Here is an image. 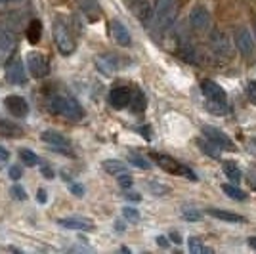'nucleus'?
<instances>
[{
  "instance_id": "nucleus-1",
  "label": "nucleus",
  "mask_w": 256,
  "mask_h": 254,
  "mask_svg": "<svg viewBox=\"0 0 256 254\" xmlns=\"http://www.w3.org/2000/svg\"><path fill=\"white\" fill-rule=\"evenodd\" d=\"M50 107H52L54 113L64 115L67 118H71V120H82L84 118L82 106L76 102L75 98H71V96H54L52 100H50Z\"/></svg>"
},
{
  "instance_id": "nucleus-2",
  "label": "nucleus",
  "mask_w": 256,
  "mask_h": 254,
  "mask_svg": "<svg viewBox=\"0 0 256 254\" xmlns=\"http://www.w3.org/2000/svg\"><path fill=\"white\" fill-rule=\"evenodd\" d=\"M153 20L159 29H168L176 20V0H155Z\"/></svg>"
},
{
  "instance_id": "nucleus-3",
  "label": "nucleus",
  "mask_w": 256,
  "mask_h": 254,
  "mask_svg": "<svg viewBox=\"0 0 256 254\" xmlns=\"http://www.w3.org/2000/svg\"><path fill=\"white\" fill-rule=\"evenodd\" d=\"M52 31H54V40H56V46H58L60 52L64 54V56H71V54L75 52V40H73V36H71V32L65 27L64 22L56 20Z\"/></svg>"
},
{
  "instance_id": "nucleus-4",
  "label": "nucleus",
  "mask_w": 256,
  "mask_h": 254,
  "mask_svg": "<svg viewBox=\"0 0 256 254\" xmlns=\"http://www.w3.org/2000/svg\"><path fill=\"white\" fill-rule=\"evenodd\" d=\"M153 159L159 162V166L166 170V172H170V174H178V176H184V178H188V180L192 182H197V174L193 172L192 168H188L186 164H182L178 160L170 159V157H166V155H153Z\"/></svg>"
},
{
  "instance_id": "nucleus-5",
  "label": "nucleus",
  "mask_w": 256,
  "mask_h": 254,
  "mask_svg": "<svg viewBox=\"0 0 256 254\" xmlns=\"http://www.w3.org/2000/svg\"><path fill=\"white\" fill-rule=\"evenodd\" d=\"M40 140L44 144H48L54 151H60V153H71V142L65 138L64 134L56 132V130H44L40 134Z\"/></svg>"
},
{
  "instance_id": "nucleus-6",
  "label": "nucleus",
  "mask_w": 256,
  "mask_h": 254,
  "mask_svg": "<svg viewBox=\"0 0 256 254\" xmlns=\"http://www.w3.org/2000/svg\"><path fill=\"white\" fill-rule=\"evenodd\" d=\"M234 40H235V46H237V50L243 54L245 58H250L252 52H254V38H252V34L250 31L246 29V27H239L234 34Z\"/></svg>"
},
{
  "instance_id": "nucleus-7",
  "label": "nucleus",
  "mask_w": 256,
  "mask_h": 254,
  "mask_svg": "<svg viewBox=\"0 0 256 254\" xmlns=\"http://www.w3.org/2000/svg\"><path fill=\"white\" fill-rule=\"evenodd\" d=\"M27 67H29L31 76H34V78H44L48 74V62H46L44 54L40 52L27 54Z\"/></svg>"
},
{
  "instance_id": "nucleus-8",
  "label": "nucleus",
  "mask_w": 256,
  "mask_h": 254,
  "mask_svg": "<svg viewBox=\"0 0 256 254\" xmlns=\"http://www.w3.org/2000/svg\"><path fill=\"white\" fill-rule=\"evenodd\" d=\"M6 78L12 84H25L27 82V74L23 71V64L20 58L10 56L8 58V65H6Z\"/></svg>"
},
{
  "instance_id": "nucleus-9",
  "label": "nucleus",
  "mask_w": 256,
  "mask_h": 254,
  "mask_svg": "<svg viewBox=\"0 0 256 254\" xmlns=\"http://www.w3.org/2000/svg\"><path fill=\"white\" fill-rule=\"evenodd\" d=\"M201 92L206 96L208 102H218V104H228V94L218 82H214L210 78H204L201 82Z\"/></svg>"
},
{
  "instance_id": "nucleus-10",
  "label": "nucleus",
  "mask_w": 256,
  "mask_h": 254,
  "mask_svg": "<svg viewBox=\"0 0 256 254\" xmlns=\"http://www.w3.org/2000/svg\"><path fill=\"white\" fill-rule=\"evenodd\" d=\"M203 134H204V138L208 140V142H212L218 149H234V142L228 138L220 128L210 126V124H204Z\"/></svg>"
},
{
  "instance_id": "nucleus-11",
  "label": "nucleus",
  "mask_w": 256,
  "mask_h": 254,
  "mask_svg": "<svg viewBox=\"0 0 256 254\" xmlns=\"http://www.w3.org/2000/svg\"><path fill=\"white\" fill-rule=\"evenodd\" d=\"M190 22H192V27L195 31H208V27H210V14H208V10L204 6H195L192 14H190Z\"/></svg>"
},
{
  "instance_id": "nucleus-12",
  "label": "nucleus",
  "mask_w": 256,
  "mask_h": 254,
  "mask_svg": "<svg viewBox=\"0 0 256 254\" xmlns=\"http://www.w3.org/2000/svg\"><path fill=\"white\" fill-rule=\"evenodd\" d=\"M210 48H212L214 56L216 58H222V60H228L230 54H232V46H230L228 36L220 31L212 32V36H210Z\"/></svg>"
},
{
  "instance_id": "nucleus-13",
  "label": "nucleus",
  "mask_w": 256,
  "mask_h": 254,
  "mask_svg": "<svg viewBox=\"0 0 256 254\" xmlns=\"http://www.w3.org/2000/svg\"><path fill=\"white\" fill-rule=\"evenodd\" d=\"M4 106L10 111V115L14 116H20L22 118V116L29 115V104L25 102V98H22V96H16V94L8 96L4 100Z\"/></svg>"
},
{
  "instance_id": "nucleus-14",
  "label": "nucleus",
  "mask_w": 256,
  "mask_h": 254,
  "mask_svg": "<svg viewBox=\"0 0 256 254\" xmlns=\"http://www.w3.org/2000/svg\"><path fill=\"white\" fill-rule=\"evenodd\" d=\"M60 226L67 228V230H75V232H92L94 224L88 218H80V216H69V218H60Z\"/></svg>"
},
{
  "instance_id": "nucleus-15",
  "label": "nucleus",
  "mask_w": 256,
  "mask_h": 254,
  "mask_svg": "<svg viewBox=\"0 0 256 254\" xmlns=\"http://www.w3.org/2000/svg\"><path fill=\"white\" fill-rule=\"evenodd\" d=\"M109 31H111V36L113 40L118 44V46H130L132 44V36H130V31L118 20H113L109 23Z\"/></svg>"
},
{
  "instance_id": "nucleus-16",
  "label": "nucleus",
  "mask_w": 256,
  "mask_h": 254,
  "mask_svg": "<svg viewBox=\"0 0 256 254\" xmlns=\"http://www.w3.org/2000/svg\"><path fill=\"white\" fill-rule=\"evenodd\" d=\"M130 98H132L130 90L118 86V88H113V90H111V94H109V104H111V107H115V109H124L126 106H130Z\"/></svg>"
},
{
  "instance_id": "nucleus-17",
  "label": "nucleus",
  "mask_w": 256,
  "mask_h": 254,
  "mask_svg": "<svg viewBox=\"0 0 256 254\" xmlns=\"http://www.w3.org/2000/svg\"><path fill=\"white\" fill-rule=\"evenodd\" d=\"M96 65L104 74H113L118 71V60H117V56H113V54H104V56H100L96 60Z\"/></svg>"
},
{
  "instance_id": "nucleus-18",
  "label": "nucleus",
  "mask_w": 256,
  "mask_h": 254,
  "mask_svg": "<svg viewBox=\"0 0 256 254\" xmlns=\"http://www.w3.org/2000/svg\"><path fill=\"white\" fill-rule=\"evenodd\" d=\"M14 46H16V40L12 36V32H8L6 29L0 27V62L8 60L14 52Z\"/></svg>"
},
{
  "instance_id": "nucleus-19",
  "label": "nucleus",
  "mask_w": 256,
  "mask_h": 254,
  "mask_svg": "<svg viewBox=\"0 0 256 254\" xmlns=\"http://www.w3.org/2000/svg\"><path fill=\"white\" fill-rule=\"evenodd\" d=\"M208 214L212 218H218L222 222H230V224H245L246 218L241 216V214H235V212H228V210H218V208H208Z\"/></svg>"
},
{
  "instance_id": "nucleus-20",
  "label": "nucleus",
  "mask_w": 256,
  "mask_h": 254,
  "mask_svg": "<svg viewBox=\"0 0 256 254\" xmlns=\"http://www.w3.org/2000/svg\"><path fill=\"white\" fill-rule=\"evenodd\" d=\"M224 174L226 178H230V182H234V184H239L241 178H243V174H241V168L235 164L234 160H224Z\"/></svg>"
},
{
  "instance_id": "nucleus-21",
  "label": "nucleus",
  "mask_w": 256,
  "mask_h": 254,
  "mask_svg": "<svg viewBox=\"0 0 256 254\" xmlns=\"http://www.w3.org/2000/svg\"><path fill=\"white\" fill-rule=\"evenodd\" d=\"M40 36H42V23L38 20H32L27 27V40H29V44H38Z\"/></svg>"
},
{
  "instance_id": "nucleus-22",
  "label": "nucleus",
  "mask_w": 256,
  "mask_h": 254,
  "mask_svg": "<svg viewBox=\"0 0 256 254\" xmlns=\"http://www.w3.org/2000/svg\"><path fill=\"white\" fill-rule=\"evenodd\" d=\"M104 170H106L107 174L118 176L120 172H126V164L117 159H107V160H104Z\"/></svg>"
},
{
  "instance_id": "nucleus-23",
  "label": "nucleus",
  "mask_w": 256,
  "mask_h": 254,
  "mask_svg": "<svg viewBox=\"0 0 256 254\" xmlns=\"http://www.w3.org/2000/svg\"><path fill=\"white\" fill-rule=\"evenodd\" d=\"M222 190L230 199H235V201H245L246 199V193L243 190H239L235 184H224Z\"/></svg>"
},
{
  "instance_id": "nucleus-24",
  "label": "nucleus",
  "mask_w": 256,
  "mask_h": 254,
  "mask_svg": "<svg viewBox=\"0 0 256 254\" xmlns=\"http://www.w3.org/2000/svg\"><path fill=\"white\" fill-rule=\"evenodd\" d=\"M197 144H199L201 151H203V153H206L208 157H212V159H220V151H222V149L216 148L212 142H203V140H199Z\"/></svg>"
},
{
  "instance_id": "nucleus-25",
  "label": "nucleus",
  "mask_w": 256,
  "mask_h": 254,
  "mask_svg": "<svg viewBox=\"0 0 256 254\" xmlns=\"http://www.w3.org/2000/svg\"><path fill=\"white\" fill-rule=\"evenodd\" d=\"M20 159H22V162H25L27 166H36V164L40 162L38 155L32 153L31 149H22V151H20Z\"/></svg>"
},
{
  "instance_id": "nucleus-26",
  "label": "nucleus",
  "mask_w": 256,
  "mask_h": 254,
  "mask_svg": "<svg viewBox=\"0 0 256 254\" xmlns=\"http://www.w3.org/2000/svg\"><path fill=\"white\" fill-rule=\"evenodd\" d=\"M128 162H132L134 166H138L142 170H150L151 168V162L146 157H142L138 153H128Z\"/></svg>"
},
{
  "instance_id": "nucleus-27",
  "label": "nucleus",
  "mask_w": 256,
  "mask_h": 254,
  "mask_svg": "<svg viewBox=\"0 0 256 254\" xmlns=\"http://www.w3.org/2000/svg\"><path fill=\"white\" fill-rule=\"evenodd\" d=\"M188 248H190V252H193V254L210 252V248H206V246L201 243V239H197V237H190V241H188Z\"/></svg>"
},
{
  "instance_id": "nucleus-28",
  "label": "nucleus",
  "mask_w": 256,
  "mask_h": 254,
  "mask_svg": "<svg viewBox=\"0 0 256 254\" xmlns=\"http://www.w3.org/2000/svg\"><path fill=\"white\" fill-rule=\"evenodd\" d=\"M182 218L188 220V222H197V220H201V212L195 210L193 206H184L182 208Z\"/></svg>"
},
{
  "instance_id": "nucleus-29",
  "label": "nucleus",
  "mask_w": 256,
  "mask_h": 254,
  "mask_svg": "<svg viewBox=\"0 0 256 254\" xmlns=\"http://www.w3.org/2000/svg\"><path fill=\"white\" fill-rule=\"evenodd\" d=\"M130 106H132V109L134 111H144L146 109V98H144V94L142 92H136V96H134V100L130 98Z\"/></svg>"
},
{
  "instance_id": "nucleus-30",
  "label": "nucleus",
  "mask_w": 256,
  "mask_h": 254,
  "mask_svg": "<svg viewBox=\"0 0 256 254\" xmlns=\"http://www.w3.org/2000/svg\"><path fill=\"white\" fill-rule=\"evenodd\" d=\"M136 14H138V18L144 23H150L151 16H153V10L150 8V4H142L138 10H136Z\"/></svg>"
},
{
  "instance_id": "nucleus-31",
  "label": "nucleus",
  "mask_w": 256,
  "mask_h": 254,
  "mask_svg": "<svg viewBox=\"0 0 256 254\" xmlns=\"http://www.w3.org/2000/svg\"><path fill=\"white\" fill-rule=\"evenodd\" d=\"M117 182H118V186H120L122 190H128V188H132V184H134L132 176H130L128 172H120V174H118V178H117Z\"/></svg>"
},
{
  "instance_id": "nucleus-32",
  "label": "nucleus",
  "mask_w": 256,
  "mask_h": 254,
  "mask_svg": "<svg viewBox=\"0 0 256 254\" xmlns=\"http://www.w3.org/2000/svg\"><path fill=\"white\" fill-rule=\"evenodd\" d=\"M122 216L126 218L128 222H140V212L132 206H124L122 208Z\"/></svg>"
},
{
  "instance_id": "nucleus-33",
  "label": "nucleus",
  "mask_w": 256,
  "mask_h": 254,
  "mask_svg": "<svg viewBox=\"0 0 256 254\" xmlns=\"http://www.w3.org/2000/svg\"><path fill=\"white\" fill-rule=\"evenodd\" d=\"M0 128L6 132V134H22V128H18L14 122H8V120H2L0 118Z\"/></svg>"
},
{
  "instance_id": "nucleus-34",
  "label": "nucleus",
  "mask_w": 256,
  "mask_h": 254,
  "mask_svg": "<svg viewBox=\"0 0 256 254\" xmlns=\"http://www.w3.org/2000/svg\"><path fill=\"white\" fill-rule=\"evenodd\" d=\"M10 193H12V197L18 199V201H25V199H27V193H25V190H23L22 186H14L10 190Z\"/></svg>"
},
{
  "instance_id": "nucleus-35",
  "label": "nucleus",
  "mask_w": 256,
  "mask_h": 254,
  "mask_svg": "<svg viewBox=\"0 0 256 254\" xmlns=\"http://www.w3.org/2000/svg\"><path fill=\"white\" fill-rule=\"evenodd\" d=\"M246 94L250 98V102L256 104V80H250V82L246 84Z\"/></svg>"
},
{
  "instance_id": "nucleus-36",
  "label": "nucleus",
  "mask_w": 256,
  "mask_h": 254,
  "mask_svg": "<svg viewBox=\"0 0 256 254\" xmlns=\"http://www.w3.org/2000/svg\"><path fill=\"white\" fill-rule=\"evenodd\" d=\"M22 174H23L22 166H12V168H10V178H12L14 182L20 180V178H22Z\"/></svg>"
},
{
  "instance_id": "nucleus-37",
  "label": "nucleus",
  "mask_w": 256,
  "mask_h": 254,
  "mask_svg": "<svg viewBox=\"0 0 256 254\" xmlns=\"http://www.w3.org/2000/svg\"><path fill=\"white\" fill-rule=\"evenodd\" d=\"M71 193H73L75 197H82V195H84V188H82L80 184H71Z\"/></svg>"
},
{
  "instance_id": "nucleus-38",
  "label": "nucleus",
  "mask_w": 256,
  "mask_h": 254,
  "mask_svg": "<svg viewBox=\"0 0 256 254\" xmlns=\"http://www.w3.org/2000/svg\"><path fill=\"white\" fill-rule=\"evenodd\" d=\"M36 201L38 202H46L48 201V193L44 190H38V195H36Z\"/></svg>"
},
{
  "instance_id": "nucleus-39",
  "label": "nucleus",
  "mask_w": 256,
  "mask_h": 254,
  "mask_svg": "<svg viewBox=\"0 0 256 254\" xmlns=\"http://www.w3.org/2000/svg\"><path fill=\"white\" fill-rule=\"evenodd\" d=\"M42 176H46V178H48V180H52L54 178V170L50 168V166H42Z\"/></svg>"
},
{
  "instance_id": "nucleus-40",
  "label": "nucleus",
  "mask_w": 256,
  "mask_h": 254,
  "mask_svg": "<svg viewBox=\"0 0 256 254\" xmlns=\"http://www.w3.org/2000/svg\"><path fill=\"white\" fill-rule=\"evenodd\" d=\"M8 159H10V153L4 148H0V162H6Z\"/></svg>"
},
{
  "instance_id": "nucleus-41",
  "label": "nucleus",
  "mask_w": 256,
  "mask_h": 254,
  "mask_svg": "<svg viewBox=\"0 0 256 254\" xmlns=\"http://www.w3.org/2000/svg\"><path fill=\"white\" fill-rule=\"evenodd\" d=\"M157 244H159V246H162V248H166V246H168V241H166V237L159 235V237H157Z\"/></svg>"
},
{
  "instance_id": "nucleus-42",
  "label": "nucleus",
  "mask_w": 256,
  "mask_h": 254,
  "mask_svg": "<svg viewBox=\"0 0 256 254\" xmlns=\"http://www.w3.org/2000/svg\"><path fill=\"white\" fill-rule=\"evenodd\" d=\"M151 190L155 191V195H159V191H166V188H164V186H157V184H151Z\"/></svg>"
},
{
  "instance_id": "nucleus-43",
  "label": "nucleus",
  "mask_w": 256,
  "mask_h": 254,
  "mask_svg": "<svg viewBox=\"0 0 256 254\" xmlns=\"http://www.w3.org/2000/svg\"><path fill=\"white\" fill-rule=\"evenodd\" d=\"M126 199H130V201H140L142 197H140L138 193H134V191H130V193H126Z\"/></svg>"
},
{
  "instance_id": "nucleus-44",
  "label": "nucleus",
  "mask_w": 256,
  "mask_h": 254,
  "mask_svg": "<svg viewBox=\"0 0 256 254\" xmlns=\"http://www.w3.org/2000/svg\"><path fill=\"white\" fill-rule=\"evenodd\" d=\"M246 244H248L252 250H256V237H248V239H246Z\"/></svg>"
},
{
  "instance_id": "nucleus-45",
  "label": "nucleus",
  "mask_w": 256,
  "mask_h": 254,
  "mask_svg": "<svg viewBox=\"0 0 256 254\" xmlns=\"http://www.w3.org/2000/svg\"><path fill=\"white\" fill-rule=\"evenodd\" d=\"M170 237H172V241H176V243H180V241H182V239H180V235H178V233H172Z\"/></svg>"
},
{
  "instance_id": "nucleus-46",
  "label": "nucleus",
  "mask_w": 256,
  "mask_h": 254,
  "mask_svg": "<svg viewBox=\"0 0 256 254\" xmlns=\"http://www.w3.org/2000/svg\"><path fill=\"white\" fill-rule=\"evenodd\" d=\"M6 2H14V0H0V4H6Z\"/></svg>"
}]
</instances>
